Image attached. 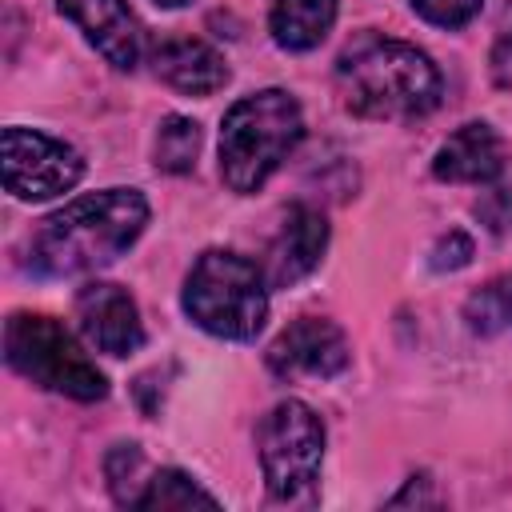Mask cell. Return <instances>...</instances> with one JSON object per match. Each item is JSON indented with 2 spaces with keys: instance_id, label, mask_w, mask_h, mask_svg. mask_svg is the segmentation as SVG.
I'll list each match as a JSON object with an SVG mask.
<instances>
[{
  "instance_id": "obj_19",
  "label": "cell",
  "mask_w": 512,
  "mask_h": 512,
  "mask_svg": "<svg viewBox=\"0 0 512 512\" xmlns=\"http://www.w3.org/2000/svg\"><path fill=\"white\" fill-rule=\"evenodd\" d=\"M484 0H412V8L428 20V24H440V28H460L468 24L476 12H480Z\"/></svg>"
},
{
  "instance_id": "obj_14",
  "label": "cell",
  "mask_w": 512,
  "mask_h": 512,
  "mask_svg": "<svg viewBox=\"0 0 512 512\" xmlns=\"http://www.w3.org/2000/svg\"><path fill=\"white\" fill-rule=\"evenodd\" d=\"M336 20V0H272L268 28L272 40L288 52L316 48Z\"/></svg>"
},
{
  "instance_id": "obj_12",
  "label": "cell",
  "mask_w": 512,
  "mask_h": 512,
  "mask_svg": "<svg viewBox=\"0 0 512 512\" xmlns=\"http://www.w3.org/2000/svg\"><path fill=\"white\" fill-rule=\"evenodd\" d=\"M504 160L508 152H504L500 132L484 120H472L440 144L432 172L436 180H452V184H488L504 172Z\"/></svg>"
},
{
  "instance_id": "obj_8",
  "label": "cell",
  "mask_w": 512,
  "mask_h": 512,
  "mask_svg": "<svg viewBox=\"0 0 512 512\" xmlns=\"http://www.w3.org/2000/svg\"><path fill=\"white\" fill-rule=\"evenodd\" d=\"M348 368V340L324 316L292 320L268 348V372L280 380H328Z\"/></svg>"
},
{
  "instance_id": "obj_23",
  "label": "cell",
  "mask_w": 512,
  "mask_h": 512,
  "mask_svg": "<svg viewBox=\"0 0 512 512\" xmlns=\"http://www.w3.org/2000/svg\"><path fill=\"white\" fill-rule=\"evenodd\" d=\"M152 4H160V8H180V4H188V0H152Z\"/></svg>"
},
{
  "instance_id": "obj_21",
  "label": "cell",
  "mask_w": 512,
  "mask_h": 512,
  "mask_svg": "<svg viewBox=\"0 0 512 512\" xmlns=\"http://www.w3.org/2000/svg\"><path fill=\"white\" fill-rule=\"evenodd\" d=\"M468 260H472V240H468L464 232H448V236H440L436 248H432V268H436V272H456V268H464Z\"/></svg>"
},
{
  "instance_id": "obj_18",
  "label": "cell",
  "mask_w": 512,
  "mask_h": 512,
  "mask_svg": "<svg viewBox=\"0 0 512 512\" xmlns=\"http://www.w3.org/2000/svg\"><path fill=\"white\" fill-rule=\"evenodd\" d=\"M104 476H108V488L116 496V504L124 508H136L148 480H144V452L136 444H116L104 460Z\"/></svg>"
},
{
  "instance_id": "obj_4",
  "label": "cell",
  "mask_w": 512,
  "mask_h": 512,
  "mask_svg": "<svg viewBox=\"0 0 512 512\" xmlns=\"http://www.w3.org/2000/svg\"><path fill=\"white\" fill-rule=\"evenodd\" d=\"M184 312L220 340H252L268 316V280L240 252L208 248L184 280Z\"/></svg>"
},
{
  "instance_id": "obj_5",
  "label": "cell",
  "mask_w": 512,
  "mask_h": 512,
  "mask_svg": "<svg viewBox=\"0 0 512 512\" xmlns=\"http://www.w3.org/2000/svg\"><path fill=\"white\" fill-rule=\"evenodd\" d=\"M4 360L32 384L60 392L68 400L92 404L108 396L104 372L84 356L76 336L40 312H12L4 324Z\"/></svg>"
},
{
  "instance_id": "obj_11",
  "label": "cell",
  "mask_w": 512,
  "mask_h": 512,
  "mask_svg": "<svg viewBox=\"0 0 512 512\" xmlns=\"http://www.w3.org/2000/svg\"><path fill=\"white\" fill-rule=\"evenodd\" d=\"M56 8L84 32V40L112 64L132 72L144 52L140 20L124 0H56Z\"/></svg>"
},
{
  "instance_id": "obj_1",
  "label": "cell",
  "mask_w": 512,
  "mask_h": 512,
  "mask_svg": "<svg viewBox=\"0 0 512 512\" xmlns=\"http://www.w3.org/2000/svg\"><path fill=\"white\" fill-rule=\"evenodd\" d=\"M148 224V200L136 188L88 192L56 208L32 236V268L40 276H88L124 256Z\"/></svg>"
},
{
  "instance_id": "obj_13",
  "label": "cell",
  "mask_w": 512,
  "mask_h": 512,
  "mask_svg": "<svg viewBox=\"0 0 512 512\" xmlns=\"http://www.w3.org/2000/svg\"><path fill=\"white\" fill-rule=\"evenodd\" d=\"M152 68L156 76L176 88V92H188V96H208L216 88L228 84V64L224 56L204 44V40H192V36H172V40H160L156 52H152Z\"/></svg>"
},
{
  "instance_id": "obj_9",
  "label": "cell",
  "mask_w": 512,
  "mask_h": 512,
  "mask_svg": "<svg viewBox=\"0 0 512 512\" xmlns=\"http://www.w3.org/2000/svg\"><path fill=\"white\" fill-rule=\"evenodd\" d=\"M76 320L92 348L108 356H132L144 344V324L136 300L120 284L92 280L76 292Z\"/></svg>"
},
{
  "instance_id": "obj_10",
  "label": "cell",
  "mask_w": 512,
  "mask_h": 512,
  "mask_svg": "<svg viewBox=\"0 0 512 512\" xmlns=\"http://www.w3.org/2000/svg\"><path fill=\"white\" fill-rule=\"evenodd\" d=\"M324 248H328V220L308 204H292L260 260L268 288H292L296 280H304L320 264Z\"/></svg>"
},
{
  "instance_id": "obj_7",
  "label": "cell",
  "mask_w": 512,
  "mask_h": 512,
  "mask_svg": "<svg viewBox=\"0 0 512 512\" xmlns=\"http://www.w3.org/2000/svg\"><path fill=\"white\" fill-rule=\"evenodd\" d=\"M0 172L4 188L16 200H52L84 176V160L72 144L36 132V128H4L0 136Z\"/></svg>"
},
{
  "instance_id": "obj_17",
  "label": "cell",
  "mask_w": 512,
  "mask_h": 512,
  "mask_svg": "<svg viewBox=\"0 0 512 512\" xmlns=\"http://www.w3.org/2000/svg\"><path fill=\"white\" fill-rule=\"evenodd\" d=\"M196 152H200V128L196 120L188 116H164L160 120V132H156V168L160 172H192L196 164Z\"/></svg>"
},
{
  "instance_id": "obj_22",
  "label": "cell",
  "mask_w": 512,
  "mask_h": 512,
  "mask_svg": "<svg viewBox=\"0 0 512 512\" xmlns=\"http://www.w3.org/2000/svg\"><path fill=\"white\" fill-rule=\"evenodd\" d=\"M492 76H496L500 88L512 84V32H504L500 44H496V52H492Z\"/></svg>"
},
{
  "instance_id": "obj_15",
  "label": "cell",
  "mask_w": 512,
  "mask_h": 512,
  "mask_svg": "<svg viewBox=\"0 0 512 512\" xmlns=\"http://www.w3.org/2000/svg\"><path fill=\"white\" fill-rule=\"evenodd\" d=\"M192 504L216 508L220 500H216L208 488H200L188 472H180V468H160V472L148 476V488H144V496H140L136 508H144V512H180V508H192Z\"/></svg>"
},
{
  "instance_id": "obj_20",
  "label": "cell",
  "mask_w": 512,
  "mask_h": 512,
  "mask_svg": "<svg viewBox=\"0 0 512 512\" xmlns=\"http://www.w3.org/2000/svg\"><path fill=\"white\" fill-rule=\"evenodd\" d=\"M476 216H480V224H484L488 232H496V236L512 232V184H500V188L484 192V196L476 200Z\"/></svg>"
},
{
  "instance_id": "obj_16",
  "label": "cell",
  "mask_w": 512,
  "mask_h": 512,
  "mask_svg": "<svg viewBox=\"0 0 512 512\" xmlns=\"http://www.w3.org/2000/svg\"><path fill=\"white\" fill-rule=\"evenodd\" d=\"M464 320L476 336H496L512 328V272L492 276L484 288H476L464 304Z\"/></svg>"
},
{
  "instance_id": "obj_3",
  "label": "cell",
  "mask_w": 512,
  "mask_h": 512,
  "mask_svg": "<svg viewBox=\"0 0 512 512\" xmlns=\"http://www.w3.org/2000/svg\"><path fill=\"white\" fill-rule=\"evenodd\" d=\"M304 136V112L284 88H264L236 100L220 128V176L232 192L248 196L288 160Z\"/></svg>"
},
{
  "instance_id": "obj_6",
  "label": "cell",
  "mask_w": 512,
  "mask_h": 512,
  "mask_svg": "<svg viewBox=\"0 0 512 512\" xmlns=\"http://www.w3.org/2000/svg\"><path fill=\"white\" fill-rule=\"evenodd\" d=\"M260 468L272 500L312 504L324 460V424L304 400H280L256 432Z\"/></svg>"
},
{
  "instance_id": "obj_2",
  "label": "cell",
  "mask_w": 512,
  "mask_h": 512,
  "mask_svg": "<svg viewBox=\"0 0 512 512\" xmlns=\"http://www.w3.org/2000/svg\"><path fill=\"white\" fill-rule=\"evenodd\" d=\"M336 88L348 112L368 120H416L440 104L436 64L404 40L356 36L336 60Z\"/></svg>"
}]
</instances>
